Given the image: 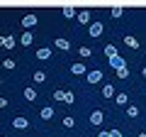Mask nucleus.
<instances>
[{"mask_svg": "<svg viewBox=\"0 0 146 137\" xmlns=\"http://www.w3.org/2000/svg\"><path fill=\"white\" fill-rule=\"evenodd\" d=\"M110 137H122V130H117V127H112V130H110Z\"/></svg>", "mask_w": 146, "mask_h": 137, "instance_id": "29", "label": "nucleus"}, {"mask_svg": "<svg viewBox=\"0 0 146 137\" xmlns=\"http://www.w3.org/2000/svg\"><path fill=\"white\" fill-rule=\"evenodd\" d=\"M63 127H76V120H73L71 115H66L63 118Z\"/></svg>", "mask_w": 146, "mask_h": 137, "instance_id": "24", "label": "nucleus"}, {"mask_svg": "<svg viewBox=\"0 0 146 137\" xmlns=\"http://www.w3.org/2000/svg\"><path fill=\"white\" fill-rule=\"evenodd\" d=\"M124 44H127L129 49H139V39H136L134 34H127V37H124Z\"/></svg>", "mask_w": 146, "mask_h": 137, "instance_id": "12", "label": "nucleus"}, {"mask_svg": "<svg viewBox=\"0 0 146 137\" xmlns=\"http://www.w3.org/2000/svg\"><path fill=\"white\" fill-rule=\"evenodd\" d=\"M71 74L73 76H85V74H88V68H85L83 61H76V64H71Z\"/></svg>", "mask_w": 146, "mask_h": 137, "instance_id": "3", "label": "nucleus"}, {"mask_svg": "<svg viewBox=\"0 0 146 137\" xmlns=\"http://www.w3.org/2000/svg\"><path fill=\"white\" fill-rule=\"evenodd\" d=\"M0 108H7V98H3V95H0Z\"/></svg>", "mask_w": 146, "mask_h": 137, "instance_id": "30", "label": "nucleus"}, {"mask_svg": "<svg viewBox=\"0 0 146 137\" xmlns=\"http://www.w3.org/2000/svg\"><path fill=\"white\" fill-rule=\"evenodd\" d=\"M141 74H144V76H146V64H144V68H141Z\"/></svg>", "mask_w": 146, "mask_h": 137, "instance_id": "32", "label": "nucleus"}, {"mask_svg": "<svg viewBox=\"0 0 146 137\" xmlns=\"http://www.w3.org/2000/svg\"><path fill=\"white\" fill-rule=\"evenodd\" d=\"M22 95H25V98H27V100H36V91H34V88H32V86H27V88H25V91H22Z\"/></svg>", "mask_w": 146, "mask_h": 137, "instance_id": "17", "label": "nucleus"}, {"mask_svg": "<svg viewBox=\"0 0 146 137\" xmlns=\"http://www.w3.org/2000/svg\"><path fill=\"white\" fill-rule=\"evenodd\" d=\"M12 127H15V130H27V127H29V120L22 118V115H17V118H12Z\"/></svg>", "mask_w": 146, "mask_h": 137, "instance_id": "4", "label": "nucleus"}, {"mask_svg": "<svg viewBox=\"0 0 146 137\" xmlns=\"http://www.w3.org/2000/svg\"><path fill=\"white\" fill-rule=\"evenodd\" d=\"M112 95H117L115 93V86H112V83H105L102 86V98H112Z\"/></svg>", "mask_w": 146, "mask_h": 137, "instance_id": "14", "label": "nucleus"}, {"mask_svg": "<svg viewBox=\"0 0 146 137\" xmlns=\"http://www.w3.org/2000/svg\"><path fill=\"white\" fill-rule=\"evenodd\" d=\"M127 115L129 118H139V108H136L134 103H129V105H127Z\"/></svg>", "mask_w": 146, "mask_h": 137, "instance_id": "20", "label": "nucleus"}, {"mask_svg": "<svg viewBox=\"0 0 146 137\" xmlns=\"http://www.w3.org/2000/svg\"><path fill=\"white\" fill-rule=\"evenodd\" d=\"M73 100H76V95H73L71 91H66V95H63V103H66V105H73Z\"/></svg>", "mask_w": 146, "mask_h": 137, "instance_id": "23", "label": "nucleus"}, {"mask_svg": "<svg viewBox=\"0 0 146 137\" xmlns=\"http://www.w3.org/2000/svg\"><path fill=\"white\" fill-rule=\"evenodd\" d=\"M32 81H34V83H44V81H46V74H44V71H34Z\"/></svg>", "mask_w": 146, "mask_h": 137, "instance_id": "19", "label": "nucleus"}, {"mask_svg": "<svg viewBox=\"0 0 146 137\" xmlns=\"http://www.w3.org/2000/svg\"><path fill=\"white\" fill-rule=\"evenodd\" d=\"M105 56H107V59H115L117 56V47H115V44H105Z\"/></svg>", "mask_w": 146, "mask_h": 137, "instance_id": "15", "label": "nucleus"}, {"mask_svg": "<svg viewBox=\"0 0 146 137\" xmlns=\"http://www.w3.org/2000/svg\"><path fill=\"white\" fill-rule=\"evenodd\" d=\"M102 30H105L102 22H90V25H88V34H90L93 39H98L100 34H102Z\"/></svg>", "mask_w": 146, "mask_h": 137, "instance_id": "2", "label": "nucleus"}, {"mask_svg": "<svg viewBox=\"0 0 146 137\" xmlns=\"http://www.w3.org/2000/svg\"><path fill=\"white\" fill-rule=\"evenodd\" d=\"M98 137H110V132H100V135Z\"/></svg>", "mask_w": 146, "mask_h": 137, "instance_id": "31", "label": "nucleus"}, {"mask_svg": "<svg viewBox=\"0 0 146 137\" xmlns=\"http://www.w3.org/2000/svg\"><path fill=\"white\" fill-rule=\"evenodd\" d=\"M36 59H39V61H46V59H51V49H49V47L36 49Z\"/></svg>", "mask_w": 146, "mask_h": 137, "instance_id": "9", "label": "nucleus"}, {"mask_svg": "<svg viewBox=\"0 0 146 137\" xmlns=\"http://www.w3.org/2000/svg\"><path fill=\"white\" fill-rule=\"evenodd\" d=\"M85 81H88V83H100V81H102V71H100V68H93V71H88V74L83 76Z\"/></svg>", "mask_w": 146, "mask_h": 137, "instance_id": "1", "label": "nucleus"}, {"mask_svg": "<svg viewBox=\"0 0 146 137\" xmlns=\"http://www.w3.org/2000/svg\"><path fill=\"white\" fill-rule=\"evenodd\" d=\"M110 66H112V68H115V71H117V68L127 66V59H124V56H119V54H117L115 59H110Z\"/></svg>", "mask_w": 146, "mask_h": 137, "instance_id": "7", "label": "nucleus"}, {"mask_svg": "<svg viewBox=\"0 0 146 137\" xmlns=\"http://www.w3.org/2000/svg\"><path fill=\"white\" fill-rule=\"evenodd\" d=\"M122 15H124V10H122V7H112V17H115V20H119Z\"/></svg>", "mask_w": 146, "mask_h": 137, "instance_id": "25", "label": "nucleus"}, {"mask_svg": "<svg viewBox=\"0 0 146 137\" xmlns=\"http://www.w3.org/2000/svg\"><path fill=\"white\" fill-rule=\"evenodd\" d=\"M117 79H129V66H122V68H117Z\"/></svg>", "mask_w": 146, "mask_h": 137, "instance_id": "21", "label": "nucleus"}, {"mask_svg": "<svg viewBox=\"0 0 146 137\" xmlns=\"http://www.w3.org/2000/svg\"><path fill=\"white\" fill-rule=\"evenodd\" d=\"M3 66H5L7 71H12V68H15V61H12V59H3Z\"/></svg>", "mask_w": 146, "mask_h": 137, "instance_id": "26", "label": "nucleus"}, {"mask_svg": "<svg viewBox=\"0 0 146 137\" xmlns=\"http://www.w3.org/2000/svg\"><path fill=\"white\" fill-rule=\"evenodd\" d=\"M54 44H56V49H61V52H68V49H71V42H68V39H63V37H58Z\"/></svg>", "mask_w": 146, "mask_h": 137, "instance_id": "13", "label": "nucleus"}, {"mask_svg": "<svg viewBox=\"0 0 146 137\" xmlns=\"http://www.w3.org/2000/svg\"><path fill=\"white\" fill-rule=\"evenodd\" d=\"M102 118H105V113H102V110H93V113H90V125L98 127L100 122H102Z\"/></svg>", "mask_w": 146, "mask_h": 137, "instance_id": "8", "label": "nucleus"}, {"mask_svg": "<svg viewBox=\"0 0 146 137\" xmlns=\"http://www.w3.org/2000/svg\"><path fill=\"white\" fill-rule=\"evenodd\" d=\"M3 49H15V37H3Z\"/></svg>", "mask_w": 146, "mask_h": 137, "instance_id": "18", "label": "nucleus"}, {"mask_svg": "<svg viewBox=\"0 0 146 137\" xmlns=\"http://www.w3.org/2000/svg\"><path fill=\"white\" fill-rule=\"evenodd\" d=\"M39 115H42V120H51V118H54V108H51V105L42 108V113H39Z\"/></svg>", "mask_w": 146, "mask_h": 137, "instance_id": "16", "label": "nucleus"}, {"mask_svg": "<svg viewBox=\"0 0 146 137\" xmlns=\"http://www.w3.org/2000/svg\"><path fill=\"white\" fill-rule=\"evenodd\" d=\"M115 103L119 108H127V105H129V95H127V93H117L115 95Z\"/></svg>", "mask_w": 146, "mask_h": 137, "instance_id": "11", "label": "nucleus"}, {"mask_svg": "<svg viewBox=\"0 0 146 137\" xmlns=\"http://www.w3.org/2000/svg\"><path fill=\"white\" fill-rule=\"evenodd\" d=\"M144 64H146V56H144Z\"/></svg>", "mask_w": 146, "mask_h": 137, "instance_id": "35", "label": "nucleus"}, {"mask_svg": "<svg viewBox=\"0 0 146 137\" xmlns=\"http://www.w3.org/2000/svg\"><path fill=\"white\" fill-rule=\"evenodd\" d=\"M0 86H3V79H0Z\"/></svg>", "mask_w": 146, "mask_h": 137, "instance_id": "34", "label": "nucleus"}, {"mask_svg": "<svg viewBox=\"0 0 146 137\" xmlns=\"http://www.w3.org/2000/svg\"><path fill=\"white\" fill-rule=\"evenodd\" d=\"M76 17H78V25H90V10H80V12H76Z\"/></svg>", "mask_w": 146, "mask_h": 137, "instance_id": "6", "label": "nucleus"}, {"mask_svg": "<svg viewBox=\"0 0 146 137\" xmlns=\"http://www.w3.org/2000/svg\"><path fill=\"white\" fill-rule=\"evenodd\" d=\"M61 12H63V17H73V15H76V10H73V7H68V5L63 7Z\"/></svg>", "mask_w": 146, "mask_h": 137, "instance_id": "27", "label": "nucleus"}, {"mask_svg": "<svg viewBox=\"0 0 146 137\" xmlns=\"http://www.w3.org/2000/svg\"><path fill=\"white\" fill-rule=\"evenodd\" d=\"M78 54H80L83 59H88V56H93V49H90V47H80V49H78Z\"/></svg>", "mask_w": 146, "mask_h": 137, "instance_id": "22", "label": "nucleus"}, {"mask_svg": "<svg viewBox=\"0 0 146 137\" xmlns=\"http://www.w3.org/2000/svg\"><path fill=\"white\" fill-rule=\"evenodd\" d=\"M36 15H25L22 17V27H25V30H32V27H36Z\"/></svg>", "mask_w": 146, "mask_h": 137, "instance_id": "5", "label": "nucleus"}, {"mask_svg": "<svg viewBox=\"0 0 146 137\" xmlns=\"http://www.w3.org/2000/svg\"><path fill=\"white\" fill-rule=\"evenodd\" d=\"M63 95H66V91H54V100H63Z\"/></svg>", "mask_w": 146, "mask_h": 137, "instance_id": "28", "label": "nucleus"}, {"mask_svg": "<svg viewBox=\"0 0 146 137\" xmlns=\"http://www.w3.org/2000/svg\"><path fill=\"white\" fill-rule=\"evenodd\" d=\"M139 137H146V132H139Z\"/></svg>", "mask_w": 146, "mask_h": 137, "instance_id": "33", "label": "nucleus"}, {"mask_svg": "<svg viewBox=\"0 0 146 137\" xmlns=\"http://www.w3.org/2000/svg\"><path fill=\"white\" fill-rule=\"evenodd\" d=\"M32 42H34V34H32V30H27L25 34L20 37V44H22V47H29Z\"/></svg>", "mask_w": 146, "mask_h": 137, "instance_id": "10", "label": "nucleus"}]
</instances>
